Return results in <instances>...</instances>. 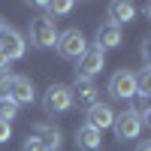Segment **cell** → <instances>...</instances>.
Masks as SVG:
<instances>
[{"instance_id": "6da1fadb", "label": "cell", "mask_w": 151, "mask_h": 151, "mask_svg": "<svg viewBox=\"0 0 151 151\" xmlns=\"http://www.w3.org/2000/svg\"><path fill=\"white\" fill-rule=\"evenodd\" d=\"M58 52H60V58H67V60H79L85 52H88V42H85V33L82 30H76V27H70V30H64V33H58Z\"/></svg>"}, {"instance_id": "7a4b0ae2", "label": "cell", "mask_w": 151, "mask_h": 151, "mask_svg": "<svg viewBox=\"0 0 151 151\" xmlns=\"http://www.w3.org/2000/svg\"><path fill=\"white\" fill-rule=\"evenodd\" d=\"M103 67H106V52L103 48H88V52L79 58V67H76V79H88L91 82L97 73H103Z\"/></svg>"}, {"instance_id": "3957f363", "label": "cell", "mask_w": 151, "mask_h": 151, "mask_svg": "<svg viewBox=\"0 0 151 151\" xmlns=\"http://www.w3.org/2000/svg\"><path fill=\"white\" fill-rule=\"evenodd\" d=\"M73 106V94L67 85H52L42 97V109L48 112V115H60V112H67Z\"/></svg>"}, {"instance_id": "277c9868", "label": "cell", "mask_w": 151, "mask_h": 151, "mask_svg": "<svg viewBox=\"0 0 151 151\" xmlns=\"http://www.w3.org/2000/svg\"><path fill=\"white\" fill-rule=\"evenodd\" d=\"M30 42L40 45V48H48V45L58 42V27H55V21L48 18V15L30 21Z\"/></svg>"}, {"instance_id": "5b68a950", "label": "cell", "mask_w": 151, "mask_h": 151, "mask_svg": "<svg viewBox=\"0 0 151 151\" xmlns=\"http://www.w3.org/2000/svg\"><path fill=\"white\" fill-rule=\"evenodd\" d=\"M109 94L115 100H133L136 97V79H133V73H127V70L115 73L109 79Z\"/></svg>"}, {"instance_id": "8992f818", "label": "cell", "mask_w": 151, "mask_h": 151, "mask_svg": "<svg viewBox=\"0 0 151 151\" xmlns=\"http://www.w3.org/2000/svg\"><path fill=\"white\" fill-rule=\"evenodd\" d=\"M112 127H115V136L121 142H127V139H136V136H139L142 124H139V118H136L133 112H121V115H115Z\"/></svg>"}, {"instance_id": "52a82bcc", "label": "cell", "mask_w": 151, "mask_h": 151, "mask_svg": "<svg viewBox=\"0 0 151 151\" xmlns=\"http://www.w3.org/2000/svg\"><path fill=\"white\" fill-rule=\"evenodd\" d=\"M0 52H3L6 60H18V58L24 55V40H21V33L12 30V27H6L3 36H0Z\"/></svg>"}, {"instance_id": "ba28073f", "label": "cell", "mask_w": 151, "mask_h": 151, "mask_svg": "<svg viewBox=\"0 0 151 151\" xmlns=\"http://www.w3.org/2000/svg\"><path fill=\"white\" fill-rule=\"evenodd\" d=\"M112 121H115V112H112L106 103H94L88 109V127H94L97 133H103L106 127H112Z\"/></svg>"}, {"instance_id": "9c48e42d", "label": "cell", "mask_w": 151, "mask_h": 151, "mask_svg": "<svg viewBox=\"0 0 151 151\" xmlns=\"http://www.w3.org/2000/svg\"><path fill=\"white\" fill-rule=\"evenodd\" d=\"M9 100L15 106H24V103H33V82L27 76H15L12 79V88H9Z\"/></svg>"}, {"instance_id": "30bf717a", "label": "cell", "mask_w": 151, "mask_h": 151, "mask_svg": "<svg viewBox=\"0 0 151 151\" xmlns=\"http://www.w3.org/2000/svg\"><path fill=\"white\" fill-rule=\"evenodd\" d=\"M70 94H73V100L79 106H88V109H91L94 103H100L97 100V85L88 82V79H76V85L70 88Z\"/></svg>"}, {"instance_id": "8fae6325", "label": "cell", "mask_w": 151, "mask_h": 151, "mask_svg": "<svg viewBox=\"0 0 151 151\" xmlns=\"http://www.w3.org/2000/svg\"><path fill=\"white\" fill-rule=\"evenodd\" d=\"M133 15H136V6L127 3V0H115V3H109V18H112V24H115V27L133 21Z\"/></svg>"}, {"instance_id": "7c38bea8", "label": "cell", "mask_w": 151, "mask_h": 151, "mask_svg": "<svg viewBox=\"0 0 151 151\" xmlns=\"http://www.w3.org/2000/svg\"><path fill=\"white\" fill-rule=\"evenodd\" d=\"M121 45V27H115V24H100V30H97V48H115Z\"/></svg>"}, {"instance_id": "4fadbf2b", "label": "cell", "mask_w": 151, "mask_h": 151, "mask_svg": "<svg viewBox=\"0 0 151 151\" xmlns=\"http://www.w3.org/2000/svg\"><path fill=\"white\" fill-rule=\"evenodd\" d=\"M100 142H103V133H97L94 127H79V133H76V145H79L82 151H94L100 148Z\"/></svg>"}, {"instance_id": "5bb4252c", "label": "cell", "mask_w": 151, "mask_h": 151, "mask_svg": "<svg viewBox=\"0 0 151 151\" xmlns=\"http://www.w3.org/2000/svg\"><path fill=\"white\" fill-rule=\"evenodd\" d=\"M33 136H40L48 151H58V148H60V130H58V127H36Z\"/></svg>"}, {"instance_id": "9a60e30c", "label": "cell", "mask_w": 151, "mask_h": 151, "mask_svg": "<svg viewBox=\"0 0 151 151\" xmlns=\"http://www.w3.org/2000/svg\"><path fill=\"white\" fill-rule=\"evenodd\" d=\"M133 79H136V97H148V91H151V67H142Z\"/></svg>"}, {"instance_id": "2e32d148", "label": "cell", "mask_w": 151, "mask_h": 151, "mask_svg": "<svg viewBox=\"0 0 151 151\" xmlns=\"http://www.w3.org/2000/svg\"><path fill=\"white\" fill-rule=\"evenodd\" d=\"M136 106L130 109L136 118H139V124H151V106H148V97H133Z\"/></svg>"}, {"instance_id": "e0dca14e", "label": "cell", "mask_w": 151, "mask_h": 151, "mask_svg": "<svg viewBox=\"0 0 151 151\" xmlns=\"http://www.w3.org/2000/svg\"><path fill=\"white\" fill-rule=\"evenodd\" d=\"M15 118H18V106L12 103L9 97H3V100H0V121H6V124H12Z\"/></svg>"}, {"instance_id": "ac0fdd59", "label": "cell", "mask_w": 151, "mask_h": 151, "mask_svg": "<svg viewBox=\"0 0 151 151\" xmlns=\"http://www.w3.org/2000/svg\"><path fill=\"white\" fill-rule=\"evenodd\" d=\"M48 12H52V15H67V12L73 9V3L70 0H58V3H42Z\"/></svg>"}, {"instance_id": "d6986e66", "label": "cell", "mask_w": 151, "mask_h": 151, "mask_svg": "<svg viewBox=\"0 0 151 151\" xmlns=\"http://www.w3.org/2000/svg\"><path fill=\"white\" fill-rule=\"evenodd\" d=\"M12 79H15V76H12L9 70H3V73H0V100H3V97H9V88H12Z\"/></svg>"}, {"instance_id": "ffe728a7", "label": "cell", "mask_w": 151, "mask_h": 151, "mask_svg": "<svg viewBox=\"0 0 151 151\" xmlns=\"http://www.w3.org/2000/svg\"><path fill=\"white\" fill-rule=\"evenodd\" d=\"M24 151H48V148H45V142L40 136H27V139H24Z\"/></svg>"}, {"instance_id": "44dd1931", "label": "cell", "mask_w": 151, "mask_h": 151, "mask_svg": "<svg viewBox=\"0 0 151 151\" xmlns=\"http://www.w3.org/2000/svg\"><path fill=\"white\" fill-rule=\"evenodd\" d=\"M9 136H12V127L6 121H0V142H9Z\"/></svg>"}, {"instance_id": "7402d4cb", "label": "cell", "mask_w": 151, "mask_h": 151, "mask_svg": "<svg viewBox=\"0 0 151 151\" xmlns=\"http://www.w3.org/2000/svg\"><path fill=\"white\" fill-rule=\"evenodd\" d=\"M136 151H151V142H139V145H136Z\"/></svg>"}, {"instance_id": "603a6c76", "label": "cell", "mask_w": 151, "mask_h": 151, "mask_svg": "<svg viewBox=\"0 0 151 151\" xmlns=\"http://www.w3.org/2000/svg\"><path fill=\"white\" fill-rule=\"evenodd\" d=\"M6 67H9V60H6V58H3V52H0V73H3V70H6Z\"/></svg>"}, {"instance_id": "cb8c5ba5", "label": "cell", "mask_w": 151, "mask_h": 151, "mask_svg": "<svg viewBox=\"0 0 151 151\" xmlns=\"http://www.w3.org/2000/svg\"><path fill=\"white\" fill-rule=\"evenodd\" d=\"M3 30H6V21H3V18H0V36H3Z\"/></svg>"}]
</instances>
